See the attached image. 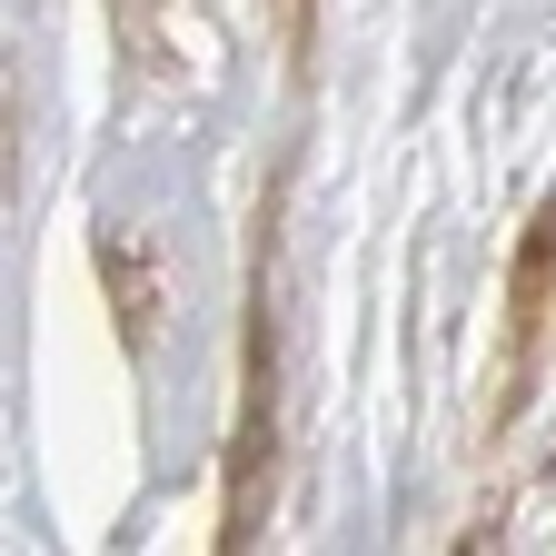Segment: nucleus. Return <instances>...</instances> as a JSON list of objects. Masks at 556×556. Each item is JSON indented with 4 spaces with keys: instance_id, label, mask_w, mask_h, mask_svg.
<instances>
[{
    "instance_id": "obj_1",
    "label": "nucleus",
    "mask_w": 556,
    "mask_h": 556,
    "mask_svg": "<svg viewBox=\"0 0 556 556\" xmlns=\"http://www.w3.org/2000/svg\"><path fill=\"white\" fill-rule=\"evenodd\" d=\"M268 447H278V328H268V289H249V348H239V428H229V507H219V546H258V517H268Z\"/></svg>"
},
{
    "instance_id": "obj_2",
    "label": "nucleus",
    "mask_w": 556,
    "mask_h": 556,
    "mask_svg": "<svg viewBox=\"0 0 556 556\" xmlns=\"http://www.w3.org/2000/svg\"><path fill=\"white\" fill-rule=\"evenodd\" d=\"M546 318H556V199H536V219L517 229V268H507V388H497V428L527 407L536 358H546Z\"/></svg>"
},
{
    "instance_id": "obj_3",
    "label": "nucleus",
    "mask_w": 556,
    "mask_h": 556,
    "mask_svg": "<svg viewBox=\"0 0 556 556\" xmlns=\"http://www.w3.org/2000/svg\"><path fill=\"white\" fill-rule=\"evenodd\" d=\"M90 258H100V299L119 318V348H129V358H150V348H160V308H169V249H160V229L110 219L90 239Z\"/></svg>"
},
{
    "instance_id": "obj_4",
    "label": "nucleus",
    "mask_w": 556,
    "mask_h": 556,
    "mask_svg": "<svg viewBox=\"0 0 556 556\" xmlns=\"http://www.w3.org/2000/svg\"><path fill=\"white\" fill-rule=\"evenodd\" d=\"M517 527H527V536H556V457L536 467V486H527V507H517Z\"/></svg>"
},
{
    "instance_id": "obj_5",
    "label": "nucleus",
    "mask_w": 556,
    "mask_h": 556,
    "mask_svg": "<svg viewBox=\"0 0 556 556\" xmlns=\"http://www.w3.org/2000/svg\"><path fill=\"white\" fill-rule=\"evenodd\" d=\"M278 11H289V30H308V0H278Z\"/></svg>"
}]
</instances>
